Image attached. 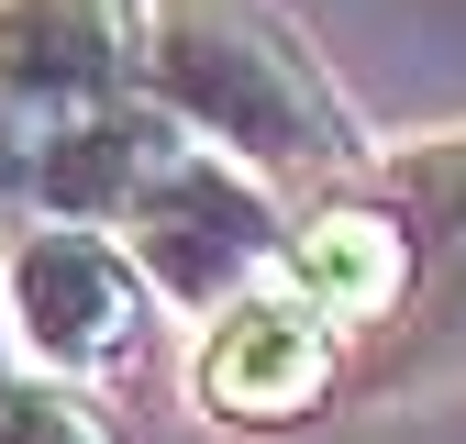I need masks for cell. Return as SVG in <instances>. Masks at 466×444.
<instances>
[{
	"mask_svg": "<svg viewBox=\"0 0 466 444\" xmlns=\"http://www.w3.org/2000/svg\"><path fill=\"white\" fill-rule=\"evenodd\" d=\"M156 278L134 267L123 234L100 222H45V211H12L0 222V322H12V356L34 378H67V388H100L145 356L156 333Z\"/></svg>",
	"mask_w": 466,
	"mask_h": 444,
	"instance_id": "cell-2",
	"label": "cell"
},
{
	"mask_svg": "<svg viewBox=\"0 0 466 444\" xmlns=\"http://www.w3.org/2000/svg\"><path fill=\"white\" fill-rule=\"evenodd\" d=\"M344 378H356V345H344L289 278L222 300L200 322V345H189V400L222 433H300V422H322L344 400Z\"/></svg>",
	"mask_w": 466,
	"mask_h": 444,
	"instance_id": "cell-4",
	"label": "cell"
},
{
	"mask_svg": "<svg viewBox=\"0 0 466 444\" xmlns=\"http://www.w3.org/2000/svg\"><path fill=\"white\" fill-rule=\"evenodd\" d=\"M278 278L344 333V345H367V333H389V345H400L411 311H422V234H411V211H400V189L367 166V178L300 200Z\"/></svg>",
	"mask_w": 466,
	"mask_h": 444,
	"instance_id": "cell-5",
	"label": "cell"
},
{
	"mask_svg": "<svg viewBox=\"0 0 466 444\" xmlns=\"http://www.w3.org/2000/svg\"><path fill=\"white\" fill-rule=\"evenodd\" d=\"M145 89V0H0V134H56Z\"/></svg>",
	"mask_w": 466,
	"mask_h": 444,
	"instance_id": "cell-6",
	"label": "cell"
},
{
	"mask_svg": "<svg viewBox=\"0 0 466 444\" xmlns=\"http://www.w3.org/2000/svg\"><path fill=\"white\" fill-rule=\"evenodd\" d=\"M378 178L400 189V211H411L422 234V311L411 333L389 345L378 388H422L466 356V134H433V145H389Z\"/></svg>",
	"mask_w": 466,
	"mask_h": 444,
	"instance_id": "cell-7",
	"label": "cell"
},
{
	"mask_svg": "<svg viewBox=\"0 0 466 444\" xmlns=\"http://www.w3.org/2000/svg\"><path fill=\"white\" fill-rule=\"evenodd\" d=\"M145 89L289 200L378 166L367 111L344 100L311 23H289L278 0H145Z\"/></svg>",
	"mask_w": 466,
	"mask_h": 444,
	"instance_id": "cell-1",
	"label": "cell"
},
{
	"mask_svg": "<svg viewBox=\"0 0 466 444\" xmlns=\"http://www.w3.org/2000/svg\"><path fill=\"white\" fill-rule=\"evenodd\" d=\"M289 222H300V200H289L278 178H256V166H233L222 145L189 134V145L145 178V200L111 222V234L134 245V267L156 278L167 311L211 322L222 300H245V289H267V278H278Z\"/></svg>",
	"mask_w": 466,
	"mask_h": 444,
	"instance_id": "cell-3",
	"label": "cell"
},
{
	"mask_svg": "<svg viewBox=\"0 0 466 444\" xmlns=\"http://www.w3.org/2000/svg\"><path fill=\"white\" fill-rule=\"evenodd\" d=\"M0 444H123V433H111V411L89 388L23 367V378H0Z\"/></svg>",
	"mask_w": 466,
	"mask_h": 444,
	"instance_id": "cell-8",
	"label": "cell"
}]
</instances>
